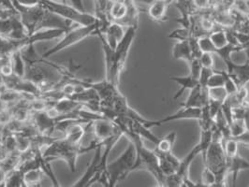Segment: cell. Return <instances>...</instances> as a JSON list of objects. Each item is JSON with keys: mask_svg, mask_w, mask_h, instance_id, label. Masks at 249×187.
I'll use <instances>...</instances> for the list:
<instances>
[{"mask_svg": "<svg viewBox=\"0 0 249 187\" xmlns=\"http://www.w3.org/2000/svg\"><path fill=\"white\" fill-rule=\"evenodd\" d=\"M125 29H124V25H122L117 22L112 21L102 31V34L106 39V42L113 50H115L119 41L124 37Z\"/></svg>", "mask_w": 249, "mask_h": 187, "instance_id": "obj_9", "label": "cell"}, {"mask_svg": "<svg viewBox=\"0 0 249 187\" xmlns=\"http://www.w3.org/2000/svg\"><path fill=\"white\" fill-rule=\"evenodd\" d=\"M242 119L244 120L245 124L247 125L248 130H249V105H244L243 112H242Z\"/></svg>", "mask_w": 249, "mask_h": 187, "instance_id": "obj_36", "label": "cell"}, {"mask_svg": "<svg viewBox=\"0 0 249 187\" xmlns=\"http://www.w3.org/2000/svg\"><path fill=\"white\" fill-rule=\"evenodd\" d=\"M228 73L232 77V79L236 82L239 87L243 86L245 84L249 82V63L235 64L231 62L226 64Z\"/></svg>", "mask_w": 249, "mask_h": 187, "instance_id": "obj_10", "label": "cell"}, {"mask_svg": "<svg viewBox=\"0 0 249 187\" xmlns=\"http://www.w3.org/2000/svg\"><path fill=\"white\" fill-rule=\"evenodd\" d=\"M224 88L226 92H227V94H228V96L235 94L237 91H238V89L240 88L238 86L236 82L232 79V77L231 75L228 73L227 70H226V73H225Z\"/></svg>", "mask_w": 249, "mask_h": 187, "instance_id": "obj_29", "label": "cell"}, {"mask_svg": "<svg viewBox=\"0 0 249 187\" xmlns=\"http://www.w3.org/2000/svg\"><path fill=\"white\" fill-rule=\"evenodd\" d=\"M192 5L199 11H205L211 7L212 0H192Z\"/></svg>", "mask_w": 249, "mask_h": 187, "instance_id": "obj_35", "label": "cell"}, {"mask_svg": "<svg viewBox=\"0 0 249 187\" xmlns=\"http://www.w3.org/2000/svg\"><path fill=\"white\" fill-rule=\"evenodd\" d=\"M228 171L229 174L232 175V186L235 187L238 180V175L243 171L249 170V162L244 157H242L239 153L231 158H227Z\"/></svg>", "mask_w": 249, "mask_h": 187, "instance_id": "obj_11", "label": "cell"}, {"mask_svg": "<svg viewBox=\"0 0 249 187\" xmlns=\"http://www.w3.org/2000/svg\"><path fill=\"white\" fill-rule=\"evenodd\" d=\"M225 73L226 70H215L213 68V72L210 76L207 82V88L222 87L224 86Z\"/></svg>", "mask_w": 249, "mask_h": 187, "instance_id": "obj_22", "label": "cell"}, {"mask_svg": "<svg viewBox=\"0 0 249 187\" xmlns=\"http://www.w3.org/2000/svg\"><path fill=\"white\" fill-rule=\"evenodd\" d=\"M213 68H208L202 67V69L198 80V83L201 87L207 88V82L210 76L213 74Z\"/></svg>", "mask_w": 249, "mask_h": 187, "instance_id": "obj_33", "label": "cell"}, {"mask_svg": "<svg viewBox=\"0 0 249 187\" xmlns=\"http://www.w3.org/2000/svg\"><path fill=\"white\" fill-rule=\"evenodd\" d=\"M199 59L203 68H213L214 60H213V53L212 52H202Z\"/></svg>", "mask_w": 249, "mask_h": 187, "instance_id": "obj_34", "label": "cell"}, {"mask_svg": "<svg viewBox=\"0 0 249 187\" xmlns=\"http://www.w3.org/2000/svg\"><path fill=\"white\" fill-rule=\"evenodd\" d=\"M43 157L52 162L53 160H64L68 164L72 173L77 170V159L82 154L79 144H75L68 139H54L41 150Z\"/></svg>", "mask_w": 249, "mask_h": 187, "instance_id": "obj_5", "label": "cell"}, {"mask_svg": "<svg viewBox=\"0 0 249 187\" xmlns=\"http://www.w3.org/2000/svg\"><path fill=\"white\" fill-rule=\"evenodd\" d=\"M169 79L179 85V89L174 96L173 100H178L183 95V93L185 91L193 89L199 84L198 81L196 79H194L190 74L183 76V77L182 76H171Z\"/></svg>", "mask_w": 249, "mask_h": 187, "instance_id": "obj_13", "label": "cell"}, {"mask_svg": "<svg viewBox=\"0 0 249 187\" xmlns=\"http://www.w3.org/2000/svg\"><path fill=\"white\" fill-rule=\"evenodd\" d=\"M5 187H25V181H24V172L19 168H15L12 170H10L7 173Z\"/></svg>", "mask_w": 249, "mask_h": 187, "instance_id": "obj_19", "label": "cell"}, {"mask_svg": "<svg viewBox=\"0 0 249 187\" xmlns=\"http://www.w3.org/2000/svg\"><path fill=\"white\" fill-rule=\"evenodd\" d=\"M208 97H209V100H216V101L223 103L226 99L228 98V94L225 90L224 86L209 88L208 89Z\"/></svg>", "mask_w": 249, "mask_h": 187, "instance_id": "obj_27", "label": "cell"}, {"mask_svg": "<svg viewBox=\"0 0 249 187\" xmlns=\"http://www.w3.org/2000/svg\"><path fill=\"white\" fill-rule=\"evenodd\" d=\"M209 37L211 38L213 44L214 45V47L216 49L222 48L229 43L224 28L218 29V30H213L209 34Z\"/></svg>", "mask_w": 249, "mask_h": 187, "instance_id": "obj_21", "label": "cell"}, {"mask_svg": "<svg viewBox=\"0 0 249 187\" xmlns=\"http://www.w3.org/2000/svg\"><path fill=\"white\" fill-rule=\"evenodd\" d=\"M136 161V149L132 142L124 150V153L113 162L108 163L105 173L100 179L102 187H114L124 180L127 175L133 171V167Z\"/></svg>", "mask_w": 249, "mask_h": 187, "instance_id": "obj_3", "label": "cell"}, {"mask_svg": "<svg viewBox=\"0 0 249 187\" xmlns=\"http://www.w3.org/2000/svg\"><path fill=\"white\" fill-rule=\"evenodd\" d=\"M173 57L175 60H184L187 63L193 59L188 40L177 41L173 47Z\"/></svg>", "mask_w": 249, "mask_h": 187, "instance_id": "obj_15", "label": "cell"}, {"mask_svg": "<svg viewBox=\"0 0 249 187\" xmlns=\"http://www.w3.org/2000/svg\"><path fill=\"white\" fill-rule=\"evenodd\" d=\"M212 133V142L203 157L204 167L210 169L215 174L216 182L214 187H226L225 180L229 175V171L227 156L222 144V137L220 132L214 126H213Z\"/></svg>", "mask_w": 249, "mask_h": 187, "instance_id": "obj_2", "label": "cell"}, {"mask_svg": "<svg viewBox=\"0 0 249 187\" xmlns=\"http://www.w3.org/2000/svg\"><path fill=\"white\" fill-rule=\"evenodd\" d=\"M121 131L123 132V135L134 144L136 149V161L133 167V171L146 170L154 177L158 187H164L166 176L162 172L160 166V159L155 151L148 149L144 145L143 139L132 130L124 128Z\"/></svg>", "mask_w": 249, "mask_h": 187, "instance_id": "obj_1", "label": "cell"}, {"mask_svg": "<svg viewBox=\"0 0 249 187\" xmlns=\"http://www.w3.org/2000/svg\"><path fill=\"white\" fill-rule=\"evenodd\" d=\"M191 36H192V33H191L190 28L181 26L179 28H176L175 30H173L168 35V38L177 40V41H185V40H188Z\"/></svg>", "mask_w": 249, "mask_h": 187, "instance_id": "obj_23", "label": "cell"}, {"mask_svg": "<svg viewBox=\"0 0 249 187\" xmlns=\"http://www.w3.org/2000/svg\"><path fill=\"white\" fill-rule=\"evenodd\" d=\"M200 115L199 108H182L171 115L165 116L159 120H148L145 126L148 128H153L160 126L163 124L180 121V120H198Z\"/></svg>", "mask_w": 249, "mask_h": 187, "instance_id": "obj_7", "label": "cell"}, {"mask_svg": "<svg viewBox=\"0 0 249 187\" xmlns=\"http://www.w3.org/2000/svg\"><path fill=\"white\" fill-rule=\"evenodd\" d=\"M243 46H237V45H233V44H231V43H228L226 46L222 47V48H219V49H216L214 54L218 55L223 61L225 64H228L229 62L231 61V54L236 51L237 50H240Z\"/></svg>", "mask_w": 249, "mask_h": 187, "instance_id": "obj_20", "label": "cell"}, {"mask_svg": "<svg viewBox=\"0 0 249 187\" xmlns=\"http://www.w3.org/2000/svg\"><path fill=\"white\" fill-rule=\"evenodd\" d=\"M137 29V27L133 26L126 27L124 37L119 41L118 45L114 50L112 68L109 72L106 73V80L117 86L119 85L120 75L124 70L128 52L131 48L133 40L136 37Z\"/></svg>", "mask_w": 249, "mask_h": 187, "instance_id": "obj_6", "label": "cell"}, {"mask_svg": "<svg viewBox=\"0 0 249 187\" xmlns=\"http://www.w3.org/2000/svg\"><path fill=\"white\" fill-rule=\"evenodd\" d=\"M135 2V4L139 6V5H144L149 7L150 5L155 1V0H133Z\"/></svg>", "mask_w": 249, "mask_h": 187, "instance_id": "obj_37", "label": "cell"}, {"mask_svg": "<svg viewBox=\"0 0 249 187\" xmlns=\"http://www.w3.org/2000/svg\"><path fill=\"white\" fill-rule=\"evenodd\" d=\"M188 43L190 46V50L192 52L193 58H199L200 55L202 54V51L200 50V47H199V37L192 35L188 39Z\"/></svg>", "mask_w": 249, "mask_h": 187, "instance_id": "obj_31", "label": "cell"}, {"mask_svg": "<svg viewBox=\"0 0 249 187\" xmlns=\"http://www.w3.org/2000/svg\"><path fill=\"white\" fill-rule=\"evenodd\" d=\"M240 143L237 141L236 139L230 137L229 139H227L223 143V147H224L225 153L227 158H231L232 156H234L238 153V145Z\"/></svg>", "mask_w": 249, "mask_h": 187, "instance_id": "obj_26", "label": "cell"}, {"mask_svg": "<svg viewBox=\"0 0 249 187\" xmlns=\"http://www.w3.org/2000/svg\"><path fill=\"white\" fill-rule=\"evenodd\" d=\"M177 137V133L175 131H172L168 133L165 137L160 138L159 142L155 145V153L159 154H163V153H168L173 151V147L175 145V140Z\"/></svg>", "mask_w": 249, "mask_h": 187, "instance_id": "obj_16", "label": "cell"}, {"mask_svg": "<svg viewBox=\"0 0 249 187\" xmlns=\"http://www.w3.org/2000/svg\"><path fill=\"white\" fill-rule=\"evenodd\" d=\"M52 1H55V2H59V3H64V4H70L69 0H52ZM71 5V4H70Z\"/></svg>", "mask_w": 249, "mask_h": 187, "instance_id": "obj_39", "label": "cell"}, {"mask_svg": "<svg viewBox=\"0 0 249 187\" xmlns=\"http://www.w3.org/2000/svg\"><path fill=\"white\" fill-rule=\"evenodd\" d=\"M11 56V63L13 68V74L25 78V71H26V65L25 60L22 56L21 51H14L13 53L10 54Z\"/></svg>", "mask_w": 249, "mask_h": 187, "instance_id": "obj_17", "label": "cell"}, {"mask_svg": "<svg viewBox=\"0 0 249 187\" xmlns=\"http://www.w3.org/2000/svg\"><path fill=\"white\" fill-rule=\"evenodd\" d=\"M208 88L201 87L198 84L193 89L190 90V94L187 101L181 104L182 108H201L204 105L208 104Z\"/></svg>", "mask_w": 249, "mask_h": 187, "instance_id": "obj_8", "label": "cell"}, {"mask_svg": "<svg viewBox=\"0 0 249 187\" xmlns=\"http://www.w3.org/2000/svg\"><path fill=\"white\" fill-rule=\"evenodd\" d=\"M243 50H244L245 55H246V59H247V62L249 63V44H248V45H245V46H243Z\"/></svg>", "mask_w": 249, "mask_h": 187, "instance_id": "obj_38", "label": "cell"}, {"mask_svg": "<svg viewBox=\"0 0 249 187\" xmlns=\"http://www.w3.org/2000/svg\"><path fill=\"white\" fill-rule=\"evenodd\" d=\"M230 131L231 137L236 138L248 131V128L243 119H234L230 125Z\"/></svg>", "mask_w": 249, "mask_h": 187, "instance_id": "obj_24", "label": "cell"}, {"mask_svg": "<svg viewBox=\"0 0 249 187\" xmlns=\"http://www.w3.org/2000/svg\"><path fill=\"white\" fill-rule=\"evenodd\" d=\"M109 23L110 22H102L101 20L98 19V21L93 25H76L71 30L67 31L65 35L59 38V41L53 47L43 52L41 56L47 59L50 56H53V54H56L61 51L73 46L90 36H94V35L98 36V34L101 33Z\"/></svg>", "mask_w": 249, "mask_h": 187, "instance_id": "obj_4", "label": "cell"}, {"mask_svg": "<svg viewBox=\"0 0 249 187\" xmlns=\"http://www.w3.org/2000/svg\"><path fill=\"white\" fill-rule=\"evenodd\" d=\"M199 44L200 50L202 51V52H212L214 54L216 48L213 44L212 40L209 37V35L199 37Z\"/></svg>", "mask_w": 249, "mask_h": 187, "instance_id": "obj_28", "label": "cell"}, {"mask_svg": "<svg viewBox=\"0 0 249 187\" xmlns=\"http://www.w3.org/2000/svg\"><path fill=\"white\" fill-rule=\"evenodd\" d=\"M169 3H172V2L164 1V0H155L150 5L147 10V13L149 14L151 19L159 23L166 21L168 19L166 16V12H167Z\"/></svg>", "mask_w": 249, "mask_h": 187, "instance_id": "obj_14", "label": "cell"}, {"mask_svg": "<svg viewBox=\"0 0 249 187\" xmlns=\"http://www.w3.org/2000/svg\"><path fill=\"white\" fill-rule=\"evenodd\" d=\"M44 175L45 173L41 168H35L25 171L24 173L25 187H39Z\"/></svg>", "mask_w": 249, "mask_h": 187, "instance_id": "obj_18", "label": "cell"}, {"mask_svg": "<svg viewBox=\"0 0 249 187\" xmlns=\"http://www.w3.org/2000/svg\"><path fill=\"white\" fill-rule=\"evenodd\" d=\"M183 179L184 177L178 174L177 172L168 175L166 176V179H165L164 187H182Z\"/></svg>", "mask_w": 249, "mask_h": 187, "instance_id": "obj_30", "label": "cell"}, {"mask_svg": "<svg viewBox=\"0 0 249 187\" xmlns=\"http://www.w3.org/2000/svg\"><path fill=\"white\" fill-rule=\"evenodd\" d=\"M158 156L160 159V169L165 176L173 174L179 170L180 165H181V160L175 156V154L173 153V152L168 153L159 154Z\"/></svg>", "mask_w": 249, "mask_h": 187, "instance_id": "obj_12", "label": "cell"}, {"mask_svg": "<svg viewBox=\"0 0 249 187\" xmlns=\"http://www.w3.org/2000/svg\"><path fill=\"white\" fill-rule=\"evenodd\" d=\"M188 64H189V68H190V73L189 74L198 81L200 72H201V69H202V65L199 61V58H193Z\"/></svg>", "mask_w": 249, "mask_h": 187, "instance_id": "obj_32", "label": "cell"}, {"mask_svg": "<svg viewBox=\"0 0 249 187\" xmlns=\"http://www.w3.org/2000/svg\"><path fill=\"white\" fill-rule=\"evenodd\" d=\"M216 177L212 170L206 167H204L202 173H201V181L199 184H201V187H213L215 186Z\"/></svg>", "mask_w": 249, "mask_h": 187, "instance_id": "obj_25", "label": "cell"}]
</instances>
